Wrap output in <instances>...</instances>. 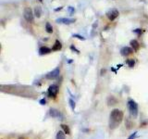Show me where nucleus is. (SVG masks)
Returning <instances> with one entry per match:
<instances>
[{"label":"nucleus","instance_id":"10","mask_svg":"<svg viewBox=\"0 0 148 139\" xmlns=\"http://www.w3.org/2000/svg\"><path fill=\"white\" fill-rule=\"evenodd\" d=\"M49 114L53 118H57V117L60 116V112L57 109H51L50 111H49Z\"/></svg>","mask_w":148,"mask_h":139},{"label":"nucleus","instance_id":"5","mask_svg":"<svg viewBox=\"0 0 148 139\" xmlns=\"http://www.w3.org/2000/svg\"><path fill=\"white\" fill-rule=\"evenodd\" d=\"M58 93V86L56 84H52L48 88V96L50 97H56Z\"/></svg>","mask_w":148,"mask_h":139},{"label":"nucleus","instance_id":"11","mask_svg":"<svg viewBox=\"0 0 148 139\" xmlns=\"http://www.w3.org/2000/svg\"><path fill=\"white\" fill-rule=\"evenodd\" d=\"M130 45L132 46V48H133L134 51H138L139 48H140V44L138 43L137 40H131L130 41Z\"/></svg>","mask_w":148,"mask_h":139},{"label":"nucleus","instance_id":"17","mask_svg":"<svg viewBox=\"0 0 148 139\" xmlns=\"http://www.w3.org/2000/svg\"><path fill=\"white\" fill-rule=\"evenodd\" d=\"M127 64H128V66H129L130 68H133L134 65H135V60H127Z\"/></svg>","mask_w":148,"mask_h":139},{"label":"nucleus","instance_id":"3","mask_svg":"<svg viewBox=\"0 0 148 139\" xmlns=\"http://www.w3.org/2000/svg\"><path fill=\"white\" fill-rule=\"evenodd\" d=\"M23 17L26 20V21L28 22H33V13H32V10L31 9V8H25L24 9V12H23Z\"/></svg>","mask_w":148,"mask_h":139},{"label":"nucleus","instance_id":"20","mask_svg":"<svg viewBox=\"0 0 148 139\" xmlns=\"http://www.w3.org/2000/svg\"><path fill=\"white\" fill-rule=\"evenodd\" d=\"M68 9H69V12L70 15H72V14H74V12H75V9H74L73 7H69L68 8Z\"/></svg>","mask_w":148,"mask_h":139},{"label":"nucleus","instance_id":"12","mask_svg":"<svg viewBox=\"0 0 148 139\" xmlns=\"http://www.w3.org/2000/svg\"><path fill=\"white\" fill-rule=\"evenodd\" d=\"M61 48H62V45H61V43H60L58 40H56V41L55 42L54 46L52 47V50L53 51H58V50H60Z\"/></svg>","mask_w":148,"mask_h":139},{"label":"nucleus","instance_id":"1","mask_svg":"<svg viewBox=\"0 0 148 139\" xmlns=\"http://www.w3.org/2000/svg\"><path fill=\"white\" fill-rule=\"evenodd\" d=\"M123 119V112L118 109H113L110 113V120L112 123H110V126H114L116 127L118 124H120V121Z\"/></svg>","mask_w":148,"mask_h":139},{"label":"nucleus","instance_id":"24","mask_svg":"<svg viewBox=\"0 0 148 139\" xmlns=\"http://www.w3.org/2000/svg\"><path fill=\"white\" fill-rule=\"evenodd\" d=\"M46 101L45 98H43V99L40 100V104H41V105H46Z\"/></svg>","mask_w":148,"mask_h":139},{"label":"nucleus","instance_id":"19","mask_svg":"<svg viewBox=\"0 0 148 139\" xmlns=\"http://www.w3.org/2000/svg\"><path fill=\"white\" fill-rule=\"evenodd\" d=\"M69 105H70V107H71V109L74 110V109H75V102L72 100V99H69Z\"/></svg>","mask_w":148,"mask_h":139},{"label":"nucleus","instance_id":"18","mask_svg":"<svg viewBox=\"0 0 148 139\" xmlns=\"http://www.w3.org/2000/svg\"><path fill=\"white\" fill-rule=\"evenodd\" d=\"M72 36L76 37V38H78V39H80V40H83V41H84V40H85V38H84L83 36H82V35H80V34H73Z\"/></svg>","mask_w":148,"mask_h":139},{"label":"nucleus","instance_id":"22","mask_svg":"<svg viewBox=\"0 0 148 139\" xmlns=\"http://www.w3.org/2000/svg\"><path fill=\"white\" fill-rule=\"evenodd\" d=\"M135 33H137V34H141L142 33V30L141 29H136V30H134L133 31Z\"/></svg>","mask_w":148,"mask_h":139},{"label":"nucleus","instance_id":"21","mask_svg":"<svg viewBox=\"0 0 148 139\" xmlns=\"http://www.w3.org/2000/svg\"><path fill=\"white\" fill-rule=\"evenodd\" d=\"M136 136H137V132H134L133 134H131L130 135L128 139H135V137H136Z\"/></svg>","mask_w":148,"mask_h":139},{"label":"nucleus","instance_id":"25","mask_svg":"<svg viewBox=\"0 0 148 139\" xmlns=\"http://www.w3.org/2000/svg\"><path fill=\"white\" fill-rule=\"evenodd\" d=\"M61 9H62V7H59L58 9H56L55 10H56V11H58V10H61Z\"/></svg>","mask_w":148,"mask_h":139},{"label":"nucleus","instance_id":"9","mask_svg":"<svg viewBox=\"0 0 148 139\" xmlns=\"http://www.w3.org/2000/svg\"><path fill=\"white\" fill-rule=\"evenodd\" d=\"M53 50H52L51 48H49V47H47V46H42V47H40V49H39V54L41 56L46 55V54H49Z\"/></svg>","mask_w":148,"mask_h":139},{"label":"nucleus","instance_id":"15","mask_svg":"<svg viewBox=\"0 0 148 139\" xmlns=\"http://www.w3.org/2000/svg\"><path fill=\"white\" fill-rule=\"evenodd\" d=\"M61 128L63 129V131H64L65 134H70V130H69V126L66 124H61Z\"/></svg>","mask_w":148,"mask_h":139},{"label":"nucleus","instance_id":"14","mask_svg":"<svg viewBox=\"0 0 148 139\" xmlns=\"http://www.w3.org/2000/svg\"><path fill=\"white\" fill-rule=\"evenodd\" d=\"M65 133L64 131H59L57 134H56V139H65L66 138V135H65Z\"/></svg>","mask_w":148,"mask_h":139},{"label":"nucleus","instance_id":"4","mask_svg":"<svg viewBox=\"0 0 148 139\" xmlns=\"http://www.w3.org/2000/svg\"><path fill=\"white\" fill-rule=\"evenodd\" d=\"M60 74V69L59 68H56L55 70H53L52 71L48 72L46 75V79H49V80H54V79L57 78Z\"/></svg>","mask_w":148,"mask_h":139},{"label":"nucleus","instance_id":"13","mask_svg":"<svg viewBox=\"0 0 148 139\" xmlns=\"http://www.w3.org/2000/svg\"><path fill=\"white\" fill-rule=\"evenodd\" d=\"M34 15L36 16L37 18H40L42 15V9L40 7H36L35 9H34Z\"/></svg>","mask_w":148,"mask_h":139},{"label":"nucleus","instance_id":"7","mask_svg":"<svg viewBox=\"0 0 148 139\" xmlns=\"http://www.w3.org/2000/svg\"><path fill=\"white\" fill-rule=\"evenodd\" d=\"M133 51H134L133 48L129 47V46H124V47H122V48L120 49V54L122 56H124V57H127V56L132 54Z\"/></svg>","mask_w":148,"mask_h":139},{"label":"nucleus","instance_id":"23","mask_svg":"<svg viewBox=\"0 0 148 139\" xmlns=\"http://www.w3.org/2000/svg\"><path fill=\"white\" fill-rule=\"evenodd\" d=\"M70 49H71V50L76 51V53H80V51H79L78 49H76V47H75L74 46H70Z\"/></svg>","mask_w":148,"mask_h":139},{"label":"nucleus","instance_id":"16","mask_svg":"<svg viewBox=\"0 0 148 139\" xmlns=\"http://www.w3.org/2000/svg\"><path fill=\"white\" fill-rule=\"evenodd\" d=\"M46 32H49V33H52V32H53V27H52V25H51L49 22H46Z\"/></svg>","mask_w":148,"mask_h":139},{"label":"nucleus","instance_id":"26","mask_svg":"<svg viewBox=\"0 0 148 139\" xmlns=\"http://www.w3.org/2000/svg\"><path fill=\"white\" fill-rule=\"evenodd\" d=\"M39 2H41L42 3V2H43V0H39Z\"/></svg>","mask_w":148,"mask_h":139},{"label":"nucleus","instance_id":"6","mask_svg":"<svg viewBox=\"0 0 148 139\" xmlns=\"http://www.w3.org/2000/svg\"><path fill=\"white\" fill-rule=\"evenodd\" d=\"M120 15V13H119V10L118 9H111V10H109L107 13H106V16H107V18H108V20H114L116 18H118V16Z\"/></svg>","mask_w":148,"mask_h":139},{"label":"nucleus","instance_id":"8","mask_svg":"<svg viewBox=\"0 0 148 139\" xmlns=\"http://www.w3.org/2000/svg\"><path fill=\"white\" fill-rule=\"evenodd\" d=\"M56 21L57 23H61V24H71V23L75 22V19L60 18V19H57Z\"/></svg>","mask_w":148,"mask_h":139},{"label":"nucleus","instance_id":"2","mask_svg":"<svg viewBox=\"0 0 148 139\" xmlns=\"http://www.w3.org/2000/svg\"><path fill=\"white\" fill-rule=\"evenodd\" d=\"M128 109H129L130 114L133 117H136L138 115V105H137V103L135 101L130 99L128 101Z\"/></svg>","mask_w":148,"mask_h":139}]
</instances>
